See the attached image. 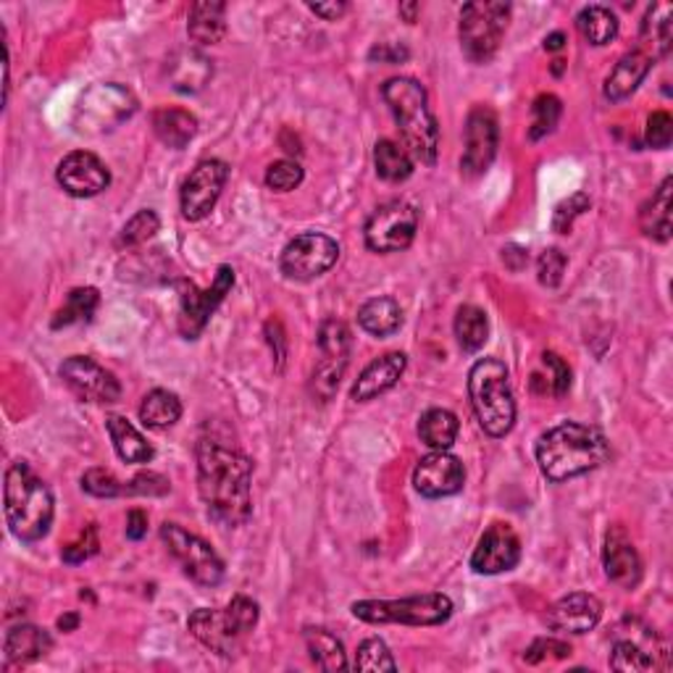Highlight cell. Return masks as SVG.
I'll list each match as a JSON object with an SVG mask.
<instances>
[{"instance_id":"18","label":"cell","mask_w":673,"mask_h":673,"mask_svg":"<svg viewBox=\"0 0 673 673\" xmlns=\"http://www.w3.org/2000/svg\"><path fill=\"white\" fill-rule=\"evenodd\" d=\"M521 561V539L511 524H493L482 534L471 552V569L476 574L495 576L513 571Z\"/></svg>"},{"instance_id":"55","label":"cell","mask_w":673,"mask_h":673,"mask_svg":"<svg viewBox=\"0 0 673 673\" xmlns=\"http://www.w3.org/2000/svg\"><path fill=\"white\" fill-rule=\"evenodd\" d=\"M145 534H148V513L140 511V508H132L127 513V537L140 543Z\"/></svg>"},{"instance_id":"38","label":"cell","mask_w":673,"mask_h":673,"mask_svg":"<svg viewBox=\"0 0 673 673\" xmlns=\"http://www.w3.org/2000/svg\"><path fill=\"white\" fill-rule=\"evenodd\" d=\"M452 329H456L458 345H461L465 353H476V350H482L484 342L489 339V319L482 308L461 306L456 311Z\"/></svg>"},{"instance_id":"44","label":"cell","mask_w":673,"mask_h":673,"mask_svg":"<svg viewBox=\"0 0 673 673\" xmlns=\"http://www.w3.org/2000/svg\"><path fill=\"white\" fill-rule=\"evenodd\" d=\"M159 229H161L159 213L142 209V211H137L127 224H124L122 235H119V245H124V248H137V245L148 242L150 237H155V232Z\"/></svg>"},{"instance_id":"11","label":"cell","mask_w":673,"mask_h":673,"mask_svg":"<svg viewBox=\"0 0 673 673\" xmlns=\"http://www.w3.org/2000/svg\"><path fill=\"white\" fill-rule=\"evenodd\" d=\"M161 539L166 550L174 556V561L182 565V571L195 584H200V587H219L224 582V561L198 534L182 529L179 524H163Z\"/></svg>"},{"instance_id":"29","label":"cell","mask_w":673,"mask_h":673,"mask_svg":"<svg viewBox=\"0 0 673 673\" xmlns=\"http://www.w3.org/2000/svg\"><path fill=\"white\" fill-rule=\"evenodd\" d=\"M671 187L673 179L665 177L663 185L652 192V198L641 205L639 211V226L645 232V237L656 242H669L671 240Z\"/></svg>"},{"instance_id":"45","label":"cell","mask_w":673,"mask_h":673,"mask_svg":"<svg viewBox=\"0 0 673 673\" xmlns=\"http://www.w3.org/2000/svg\"><path fill=\"white\" fill-rule=\"evenodd\" d=\"M306 172L298 161H274L272 166L266 169V187L274 192H289L295 187L303 185Z\"/></svg>"},{"instance_id":"39","label":"cell","mask_w":673,"mask_h":673,"mask_svg":"<svg viewBox=\"0 0 673 673\" xmlns=\"http://www.w3.org/2000/svg\"><path fill=\"white\" fill-rule=\"evenodd\" d=\"M543 366L547 374L534 371L532 389L539 395H556V398H563V395L571 389L569 363H565L558 353H550V350H547V353H543Z\"/></svg>"},{"instance_id":"51","label":"cell","mask_w":673,"mask_h":673,"mask_svg":"<svg viewBox=\"0 0 673 673\" xmlns=\"http://www.w3.org/2000/svg\"><path fill=\"white\" fill-rule=\"evenodd\" d=\"M673 140V119L669 111H656L647 119L645 142L656 150H665Z\"/></svg>"},{"instance_id":"33","label":"cell","mask_w":673,"mask_h":673,"mask_svg":"<svg viewBox=\"0 0 673 673\" xmlns=\"http://www.w3.org/2000/svg\"><path fill=\"white\" fill-rule=\"evenodd\" d=\"M358 324L374 337H389L402 326V308L395 298H371L358 311Z\"/></svg>"},{"instance_id":"27","label":"cell","mask_w":673,"mask_h":673,"mask_svg":"<svg viewBox=\"0 0 673 673\" xmlns=\"http://www.w3.org/2000/svg\"><path fill=\"white\" fill-rule=\"evenodd\" d=\"M187 35L198 46H216L226 37V5L213 0H200L190 5L187 14Z\"/></svg>"},{"instance_id":"16","label":"cell","mask_w":673,"mask_h":673,"mask_svg":"<svg viewBox=\"0 0 673 673\" xmlns=\"http://www.w3.org/2000/svg\"><path fill=\"white\" fill-rule=\"evenodd\" d=\"M500 145V124L493 109L474 105L465 119V150L461 159V172L465 177H482L493 166Z\"/></svg>"},{"instance_id":"21","label":"cell","mask_w":673,"mask_h":673,"mask_svg":"<svg viewBox=\"0 0 673 673\" xmlns=\"http://www.w3.org/2000/svg\"><path fill=\"white\" fill-rule=\"evenodd\" d=\"M602 602L589 593H571L552 602L545 621L552 632L561 634H587L600 624Z\"/></svg>"},{"instance_id":"46","label":"cell","mask_w":673,"mask_h":673,"mask_svg":"<svg viewBox=\"0 0 673 673\" xmlns=\"http://www.w3.org/2000/svg\"><path fill=\"white\" fill-rule=\"evenodd\" d=\"M82 489L92 497H119L127 495V484L116 479V474L109 469H90L82 476Z\"/></svg>"},{"instance_id":"14","label":"cell","mask_w":673,"mask_h":673,"mask_svg":"<svg viewBox=\"0 0 673 673\" xmlns=\"http://www.w3.org/2000/svg\"><path fill=\"white\" fill-rule=\"evenodd\" d=\"M339 261V245L321 232H303L285 245L279 258V269L287 279L311 282L329 272Z\"/></svg>"},{"instance_id":"31","label":"cell","mask_w":673,"mask_h":673,"mask_svg":"<svg viewBox=\"0 0 673 673\" xmlns=\"http://www.w3.org/2000/svg\"><path fill=\"white\" fill-rule=\"evenodd\" d=\"M641 40H645V53L652 61L665 59L673 40V5L656 3L647 9L645 22H641Z\"/></svg>"},{"instance_id":"53","label":"cell","mask_w":673,"mask_h":673,"mask_svg":"<svg viewBox=\"0 0 673 673\" xmlns=\"http://www.w3.org/2000/svg\"><path fill=\"white\" fill-rule=\"evenodd\" d=\"M408 48L398 46V42H379V46L371 48L369 59L379 61V64H400V61H408Z\"/></svg>"},{"instance_id":"32","label":"cell","mask_w":673,"mask_h":673,"mask_svg":"<svg viewBox=\"0 0 673 673\" xmlns=\"http://www.w3.org/2000/svg\"><path fill=\"white\" fill-rule=\"evenodd\" d=\"M306 647L308 656H311V660L321 671L335 673L350 669L345 645L329 632V628H313V626L306 628Z\"/></svg>"},{"instance_id":"25","label":"cell","mask_w":673,"mask_h":673,"mask_svg":"<svg viewBox=\"0 0 673 673\" xmlns=\"http://www.w3.org/2000/svg\"><path fill=\"white\" fill-rule=\"evenodd\" d=\"M652 68V59L645 53V50H628L619 59V64L613 66V72L608 74L606 79V98L610 103H621V100L632 98L637 92V87L645 82L647 74Z\"/></svg>"},{"instance_id":"56","label":"cell","mask_w":673,"mask_h":673,"mask_svg":"<svg viewBox=\"0 0 673 673\" xmlns=\"http://www.w3.org/2000/svg\"><path fill=\"white\" fill-rule=\"evenodd\" d=\"M308 9L316 16L326 18V22H337V18L348 11V3H345V0H332V3H308Z\"/></svg>"},{"instance_id":"7","label":"cell","mask_w":673,"mask_h":673,"mask_svg":"<svg viewBox=\"0 0 673 673\" xmlns=\"http://www.w3.org/2000/svg\"><path fill=\"white\" fill-rule=\"evenodd\" d=\"M513 5L502 0H474L465 3L458 22V37L465 59L474 64H487L500 50L502 37L508 33Z\"/></svg>"},{"instance_id":"26","label":"cell","mask_w":673,"mask_h":673,"mask_svg":"<svg viewBox=\"0 0 673 673\" xmlns=\"http://www.w3.org/2000/svg\"><path fill=\"white\" fill-rule=\"evenodd\" d=\"M53 647V639L46 628L35 626V624H18L14 628H9L3 641V652H5V663L9 665H27L35 663V660L46 658Z\"/></svg>"},{"instance_id":"37","label":"cell","mask_w":673,"mask_h":673,"mask_svg":"<svg viewBox=\"0 0 673 673\" xmlns=\"http://www.w3.org/2000/svg\"><path fill=\"white\" fill-rule=\"evenodd\" d=\"M374 169L379 179L400 185L413 174V159L395 140H379L374 145Z\"/></svg>"},{"instance_id":"52","label":"cell","mask_w":673,"mask_h":673,"mask_svg":"<svg viewBox=\"0 0 673 673\" xmlns=\"http://www.w3.org/2000/svg\"><path fill=\"white\" fill-rule=\"evenodd\" d=\"M169 479L166 476L155 474V471H142L135 479L127 484V495H148V497H163L169 493Z\"/></svg>"},{"instance_id":"41","label":"cell","mask_w":673,"mask_h":673,"mask_svg":"<svg viewBox=\"0 0 673 673\" xmlns=\"http://www.w3.org/2000/svg\"><path fill=\"white\" fill-rule=\"evenodd\" d=\"M563 116V103L561 98L552 96V92H543L532 105V129L529 140H543V137L552 135V129L558 127Z\"/></svg>"},{"instance_id":"24","label":"cell","mask_w":673,"mask_h":673,"mask_svg":"<svg viewBox=\"0 0 673 673\" xmlns=\"http://www.w3.org/2000/svg\"><path fill=\"white\" fill-rule=\"evenodd\" d=\"M169 85L185 96H195L213 79V61L198 48H182L166 64Z\"/></svg>"},{"instance_id":"49","label":"cell","mask_w":673,"mask_h":673,"mask_svg":"<svg viewBox=\"0 0 673 673\" xmlns=\"http://www.w3.org/2000/svg\"><path fill=\"white\" fill-rule=\"evenodd\" d=\"M569 656H571L569 641H561L556 637H543V639L532 641L529 650L524 652V660L529 665H537V663H545V660H563Z\"/></svg>"},{"instance_id":"17","label":"cell","mask_w":673,"mask_h":673,"mask_svg":"<svg viewBox=\"0 0 673 673\" xmlns=\"http://www.w3.org/2000/svg\"><path fill=\"white\" fill-rule=\"evenodd\" d=\"M61 379H64L82 400L105 402V406L122 400V385H119L116 376L87 356L66 358L64 366H61Z\"/></svg>"},{"instance_id":"35","label":"cell","mask_w":673,"mask_h":673,"mask_svg":"<svg viewBox=\"0 0 673 673\" xmlns=\"http://www.w3.org/2000/svg\"><path fill=\"white\" fill-rule=\"evenodd\" d=\"M182 419V400L169 389H150L142 398L140 421L148 429H169Z\"/></svg>"},{"instance_id":"8","label":"cell","mask_w":673,"mask_h":673,"mask_svg":"<svg viewBox=\"0 0 673 673\" xmlns=\"http://www.w3.org/2000/svg\"><path fill=\"white\" fill-rule=\"evenodd\" d=\"M358 621L366 624H402V626H439L450 621L452 600L443 593L402 597V600H358L350 606Z\"/></svg>"},{"instance_id":"13","label":"cell","mask_w":673,"mask_h":673,"mask_svg":"<svg viewBox=\"0 0 673 673\" xmlns=\"http://www.w3.org/2000/svg\"><path fill=\"white\" fill-rule=\"evenodd\" d=\"M419 232V211L408 200H387L369 216L366 245L374 253H400L411 248Z\"/></svg>"},{"instance_id":"58","label":"cell","mask_w":673,"mask_h":673,"mask_svg":"<svg viewBox=\"0 0 673 673\" xmlns=\"http://www.w3.org/2000/svg\"><path fill=\"white\" fill-rule=\"evenodd\" d=\"M419 14H421V5L419 3H400V16L406 18L408 24H416Z\"/></svg>"},{"instance_id":"40","label":"cell","mask_w":673,"mask_h":673,"mask_svg":"<svg viewBox=\"0 0 673 673\" xmlns=\"http://www.w3.org/2000/svg\"><path fill=\"white\" fill-rule=\"evenodd\" d=\"M100 306V292L96 287H77L66 295V303L55 313L53 319V329H61V326H72L82 324V321H90L92 313L98 311Z\"/></svg>"},{"instance_id":"61","label":"cell","mask_w":673,"mask_h":673,"mask_svg":"<svg viewBox=\"0 0 673 673\" xmlns=\"http://www.w3.org/2000/svg\"><path fill=\"white\" fill-rule=\"evenodd\" d=\"M552 72L561 74V72H563V61H556V66H552Z\"/></svg>"},{"instance_id":"57","label":"cell","mask_w":673,"mask_h":673,"mask_svg":"<svg viewBox=\"0 0 673 673\" xmlns=\"http://www.w3.org/2000/svg\"><path fill=\"white\" fill-rule=\"evenodd\" d=\"M502 261H506L513 272H521V269L529 263V253H526L524 248H519V245H508V248L502 250Z\"/></svg>"},{"instance_id":"47","label":"cell","mask_w":673,"mask_h":673,"mask_svg":"<svg viewBox=\"0 0 673 673\" xmlns=\"http://www.w3.org/2000/svg\"><path fill=\"white\" fill-rule=\"evenodd\" d=\"M589 205H593V200H589L587 192H576L571 195V198L561 200V203L556 205V213H552V229H556L558 235L571 232V226H574V222L584 211H589Z\"/></svg>"},{"instance_id":"34","label":"cell","mask_w":673,"mask_h":673,"mask_svg":"<svg viewBox=\"0 0 673 673\" xmlns=\"http://www.w3.org/2000/svg\"><path fill=\"white\" fill-rule=\"evenodd\" d=\"M461 421L448 408H429L419 419V437L421 443L429 445L432 450H450L458 439Z\"/></svg>"},{"instance_id":"9","label":"cell","mask_w":673,"mask_h":673,"mask_svg":"<svg viewBox=\"0 0 673 673\" xmlns=\"http://www.w3.org/2000/svg\"><path fill=\"white\" fill-rule=\"evenodd\" d=\"M135 111L137 98L132 96L129 87L119 85V82H105V85H92L90 90H85L77 109H74L72 124L77 135L98 137L127 122Z\"/></svg>"},{"instance_id":"6","label":"cell","mask_w":673,"mask_h":673,"mask_svg":"<svg viewBox=\"0 0 673 673\" xmlns=\"http://www.w3.org/2000/svg\"><path fill=\"white\" fill-rule=\"evenodd\" d=\"M258 602L245 595H235L224 610L198 608L187 621V628L200 645L222 658L240 656L245 639L258 624Z\"/></svg>"},{"instance_id":"12","label":"cell","mask_w":673,"mask_h":673,"mask_svg":"<svg viewBox=\"0 0 673 673\" xmlns=\"http://www.w3.org/2000/svg\"><path fill=\"white\" fill-rule=\"evenodd\" d=\"M235 287V269L219 266L213 285L209 289H200L190 279L177 282L179 295V332L185 339H195L205 329L216 308L224 303L226 295Z\"/></svg>"},{"instance_id":"42","label":"cell","mask_w":673,"mask_h":673,"mask_svg":"<svg viewBox=\"0 0 673 673\" xmlns=\"http://www.w3.org/2000/svg\"><path fill=\"white\" fill-rule=\"evenodd\" d=\"M656 665L650 652H645L637 641L632 639H619L610 652V669L613 671H626V673H641L650 671Z\"/></svg>"},{"instance_id":"54","label":"cell","mask_w":673,"mask_h":673,"mask_svg":"<svg viewBox=\"0 0 673 673\" xmlns=\"http://www.w3.org/2000/svg\"><path fill=\"white\" fill-rule=\"evenodd\" d=\"M266 335H269V345H272V350H274L276 363H279L276 369L282 371V366H285V356H287V337H285V332H282L279 321H274V319L269 321Z\"/></svg>"},{"instance_id":"20","label":"cell","mask_w":673,"mask_h":673,"mask_svg":"<svg viewBox=\"0 0 673 673\" xmlns=\"http://www.w3.org/2000/svg\"><path fill=\"white\" fill-rule=\"evenodd\" d=\"M55 179L72 198H96L111 185V172L90 150H74L59 163Z\"/></svg>"},{"instance_id":"3","label":"cell","mask_w":673,"mask_h":673,"mask_svg":"<svg viewBox=\"0 0 673 673\" xmlns=\"http://www.w3.org/2000/svg\"><path fill=\"white\" fill-rule=\"evenodd\" d=\"M382 98L389 105L400 129L402 148L413 163L434 166L439 153V124L429 109L426 87L413 77H392L382 85Z\"/></svg>"},{"instance_id":"28","label":"cell","mask_w":673,"mask_h":673,"mask_svg":"<svg viewBox=\"0 0 673 673\" xmlns=\"http://www.w3.org/2000/svg\"><path fill=\"white\" fill-rule=\"evenodd\" d=\"M105 429H109L113 450H116V456L122 458L124 463H148V461H153V456H155L153 445H150L148 439H145L142 434L137 432L135 426H132L124 416L113 413V416L105 419Z\"/></svg>"},{"instance_id":"43","label":"cell","mask_w":673,"mask_h":673,"mask_svg":"<svg viewBox=\"0 0 673 673\" xmlns=\"http://www.w3.org/2000/svg\"><path fill=\"white\" fill-rule=\"evenodd\" d=\"M356 671H398V663H395L392 652L379 637L363 639L361 647H358L356 660H353Z\"/></svg>"},{"instance_id":"4","label":"cell","mask_w":673,"mask_h":673,"mask_svg":"<svg viewBox=\"0 0 673 673\" xmlns=\"http://www.w3.org/2000/svg\"><path fill=\"white\" fill-rule=\"evenodd\" d=\"M3 500L9 529L22 543H40L50 532V526H53V493L29 469V463L16 461L9 465L3 484Z\"/></svg>"},{"instance_id":"19","label":"cell","mask_w":673,"mask_h":673,"mask_svg":"<svg viewBox=\"0 0 673 673\" xmlns=\"http://www.w3.org/2000/svg\"><path fill=\"white\" fill-rule=\"evenodd\" d=\"M465 469L456 456L448 450H434L424 456L413 471V487L419 495L439 500V497H452L463 489Z\"/></svg>"},{"instance_id":"5","label":"cell","mask_w":673,"mask_h":673,"mask_svg":"<svg viewBox=\"0 0 673 673\" xmlns=\"http://www.w3.org/2000/svg\"><path fill=\"white\" fill-rule=\"evenodd\" d=\"M469 398L476 421L489 437L500 439L515 426V398L508 366L497 358H482L469 371Z\"/></svg>"},{"instance_id":"30","label":"cell","mask_w":673,"mask_h":673,"mask_svg":"<svg viewBox=\"0 0 673 673\" xmlns=\"http://www.w3.org/2000/svg\"><path fill=\"white\" fill-rule=\"evenodd\" d=\"M155 137L172 150H185L198 135V119L185 109H159L153 113Z\"/></svg>"},{"instance_id":"22","label":"cell","mask_w":673,"mask_h":673,"mask_svg":"<svg viewBox=\"0 0 673 673\" xmlns=\"http://www.w3.org/2000/svg\"><path fill=\"white\" fill-rule=\"evenodd\" d=\"M602 565L606 576L624 589H634L641 582V558L624 526H610L602 547Z\"/></svg>"},{"instance_id":"60","label":"cell","mask_w":673,"mask_h":673,"mask_svg":"<svg viewBox=\"0 0 673 673\" xmlns=\"http://www.w3.org/2000/svg\"><path fill=\"white\" fill-rule=\"evenodd\" d=\"M565 46V35L563 33H552L545 37V48L547 50H561Z\"/></svg>"},{"instance_id":"59","label":"cell","mask_w":673,"mask_h":673,"mask_svg":"<svg viewBox=\"0 0 673 673\" xmlns=\"http://www.w3.org/2000/svg\"><path fill=\"white\" fill-rule=\"evenodd\" d=\"M79 626V615L77 613H66L59 619V628L61 632H74V628Z\"/></svg>"},{"instance_id":"10","label":"cell","mask_w":673,"mask_h":673,"mask_svg":"<svg viewBox=\"0 0 673 673\" xmlns=\"http://www.w3.org/2000/svg\"><path fill=\"white\" fill-rule=\"evenodd\" d=\"M319 350L321 361L311 374V392L321 402H329L339 389L350 361V350H353V335H350L348 324L339 319H326L319 326Z\"/></svg>"},{"instance_id":"1","label":"cell","mask_w":673,"mask_h":673,"mask_svg":"<svg viewBox=\"0 0 673 673\" xmlns=\"http://www.w3.org/2000/svg\"><path fill=\"white\" fill-rule=\"evenodd\" d=\"M198 493L205 511L222 529L245 526L253 515V461L219 439L203 437L198 443Z\"/></svg>"},{"instance_id":"48","label":"cell","mask_w":673,"mask_h":673,"mask_svg":"<svg viewBox=\"0 0 673 673\" xmlns=\"http://www.w3.org/2000/svg\"><path fill=\"white\" fill-rule=\"evenodd\" d=\"M565 266H569V258H565L563 250L558 248H547L537 261V274H539V285L543 287H558L563 282Z\"/></svg>"},{"instance_id":"15","label":"cell","mask_w":673,"mask_h":673,"mask_svg":"<svg viewBox=\"0 0 673 673\" xmlns=\"http://www.w3.org/2000/svg\"><path fill=\"white\" fill-rule=\"evenodd\" d=\"M229 179V163L222 159H205L192 169L179 190V209L187 222H203L216 209L222 190Z\"/></svg>"},{"instance_id":"50","label":"cell","mask_w":673,"mask_h":673,"mask_svg":"<svg viewBox=\"0 0 673 673\" xmlns=\"http://www.w3.org/2000/svg\"><path fill=\"white\" fill-rule=\"evenodd\" d=\"M98 547H100V539H98V529H96V524H90V526H85V532L79 534L77 539H74L72 545H66L64 547V561L68 563V565H79V563H85L87 558H92L98 552Z\"/></svg>"},{"instance_id":"23","label":"cell","mask_w":673,"mask_h":673,"mask_svg":"<svg viewBox=\"0 0 673 673\" xmlns=\"http://www.w3.org/2000/svg\"><path fill=\"white\" fill-rule=\"evenodd\" d=\"M408 358L406 353H385L369 363L361 371V376L356 379L353 389H350V398L356 402H369L379 395H385L400 382V376L406 374Z\"/></svg>"},{"instance_id":"2","label":"cell","mask_w":673,"mask_h":673,"mask_svg":"<svg viewBox=\"0 0 673 673\" xmlns=\"http://www.w3.org/2000/svg\"><path fill=\"white\" fill-rule=\"evenodd\" d=\"M539 471L550 482H569L600 469L610 458V443L597 426L563 421L537 439Z\"/></svg>"},{"instance_id":"36","label":"cell","mask_w":673,"mask_h":673,"mask_svg":"<svg viewBox=\"0 0 673 673\" xmlns=\"http://www.w3.org/2000/svg\"><path fill=\"white\" fill-rule=\"evenodd\" d=\"M576 27L589 46H608L619 37V16L606 5H587L578 11Z\"/></svg>"}]
</instances>
